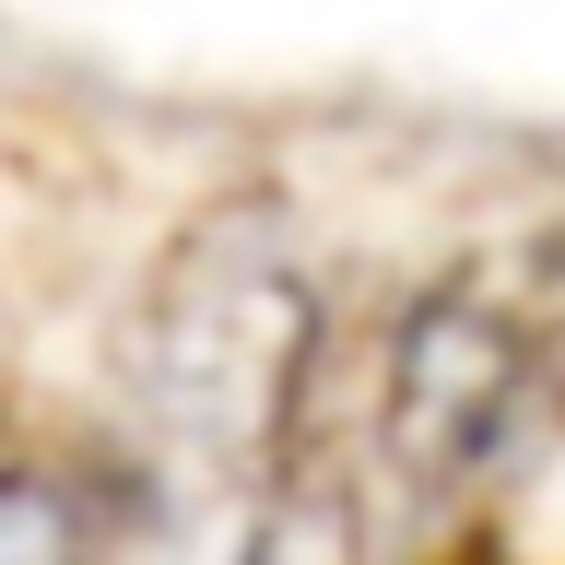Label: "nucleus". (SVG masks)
Returning <instances> with one entry per match:
<instances>
[{"mask_svg":"<svg viewBox=\"0 0 565 565\" xmlns=\"http://www.w3.org/2000/svg\"><path fill=\"white\" fill-rule=\"evenodd\" d=\"M565 436V236L459 247L377 365V471L413 519L483 507Z\"/></svg>","mask_w":565,"mask_h":565,"instance_id":"1","label":"nucleus"},{"mask_svg":"<svg viewBox=\"0 0 565 565\" xmlns=\"http://www.w3.org/2000/svg\"><path fill=\"white\" fill-rule=\"evenodd\" d=\"M318 388V295L282 212H201L141 307V401L201 471H295Z\"/></svg>","mask_w":565,"mask_h":565,"instance_id":"2","label":"nucleus"},{"mask_svg":"<svg viewBox=\"0 0 565 565\" xmlns=\"http://www.w3.org/2000/svg\"><path fill=\"white\" fill-rule=\"evenodd\" d=\"M247 565H365V519H353V494L330 471H271V507H259V542Z\"/></svg>","mask_w":565,"mask_h":565,"instance_id":"3","label":"nucleus"},{"mask_svg":"<svg viewBox=\"0 0 565 565\" xmlns=\"http://www.w3.org/2000/svg\"><path fill=\"white\" fill-rule=\"evenodd\" d=\"M0 565H95L83 494L47 483V471H0Z\"/></svg>","mask_w":565,"mask_h":565,"instance_id":"4","label":"nucleus"}]
</instances>
